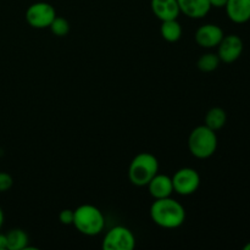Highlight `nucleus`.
<instances>
[{"label":"nucleus","instance_id":"3","mask_svg":"<svg viewBox=\"0 0 250 250\" xmlns=\"http://www.w3.org/2000/svg\"><path fill=\"white\" fill-rule=\"evenodd\" d=\"M159 172V161L151 153H139L128 166V178L132 185L146 187Z\"/></svg>","mask_w":250,"mask_h":250},{"label":"nucleus","instance_id":"24","mask_svg":"<svg viewBox=\"0 0 250 250\" xmlns=\"http://www.w3.org/2000/svg\"><path fill=\"white\" fill-rule=\"evenodd\" d=\"M243 249H244V250H250V242H249V243H247L246 246L243 247Z\"/></svg>","mask_w":250,"mask_h":250},{"label":"nucleus","instance_id":"16","mask_svg":"<svg viewBox=\"0 0 250 250\" xmlns=\"http://www.w3.org/2000/svg\"><path fill=\"white\" fill-rule=\"evenodd\" d=\"M227 114L222 107H211L205 115V126L211 128L212 131H219L226 125Z\"/></svg>","mask_w":250,"mask_h":250},{"label":"nucleus","instance_id":"14","mask_svg":"<svg viewBox=\"0 0 250 250\" xmlns=\"http://www.w3.org/2000/svg\"><path fill=\"white\" fill-rule=\"evenodd\" d=\"M160 33L166 42L176 43L182 37L183 29L177 20H168V21H163L160 27Z\"/></svg>","mask_w":250,"mask_h":250},{"label":"nucleus","instance_id":"15","mask_svg":"<svg viewBox=\"0 0 250 250\" xmlns=\"http://www.w3.org/2000/svg\"><path fill=\"white\" fill-rule=\"evenodd\" d=\"M7 249L9 250H23L27 248L29 237L26 231L22 229H12L7 232Z\"/></svg>","mask_w":250,"mask_h":250},{"label":"nucleus","instance_id":"18","mask_svg":"<svg viewBox=\"0 0 250 250\" xmlns=\"http://www.w3.org/2000/svg\"><path fill=\"white\" fill-rule=\"evenodd\" d=\"M51 33L56 37H65L67 36L68 32H70V23L66 19L63 17H58L56 16L54 19V21L51 22V24L49 26Z\"/></svg>","mask_w":250,"mask_h":250},{"label":"nucleus","instance_id":"5","mask_svg":"<svg viewBox=\"0 0 250 250\" xmlns=\"http://www.w3.org/2000/svg\"><path fill=\"white\" fill-rule=\"evenodd\" d=\"M55 17V9L53 5L46 1L33 2L26 10V21L32 28H49Z\"/></svg>","mask_w":250,"mask_h":250},{"label":"nucleus","instance_id":"17","mask_svg":"<svg viewBox=\"0 0 250 250\" xmlns=\"http://www.w3.org/2000/svg\"><path fill=\"white\" fill-rule=\"evenodd\" d=\"M220 60L219 55L214 53H207L203 54L199 59H198L197 66L202 72L209 73V72H214L217 67H219Z\"/></svg>","mask_w":250,"mask_h":250},{"label":"nucleus","instance_id":"4","mask_svg":"<svg viewBox=\"0 0 250 250\" xmlns=\"http://www.w3.org/2000/svg\"><path fill=\"white\" fill-rule=\"evenodd\" d=\"M189 153L197 159H209L217 149V136L215 131L205 125L192 129L188 137Z\"/></svg>","mask_w":250,"mask_h":250},{"label":"nucleus","instance_id":"8","mask_svg":"<svg viewBox=\"0 0 250 250\" xmlns=\"http://www.w3.org/2000/svg\"><path fill=\"white\" fill-rule=\"evenodd\" d=\"M243 41L237 34L224 36L222 41L217 45V55L225 63H232L241 58L243 53Z\"/></svg>","mask_w":250,"mask_h":250},{"label":"nucleus","instance_id":"22","mask_svg":"<svg viewBox=\"0 0 250 250\" xmlns=\"http://www.w3.org/2000/svg\"><path fill=\"white\" fill-rule=\"evenodd\" d=\"M7 249V239L6 234L0 233V250Z\"/></svg>","mask_w":250,"mask_h":250},{"label":"nucleus","instance_id":"9","mask_svg":"<svg viewBox=\"0 0 250 250\" xmlns=\"http://www.w3.org/2000/svg\"><path fill=\"white\" fill-rule=\"evenodd\" d=\"M224 29L215 23H205L195 32V42L199 46L205 49L216 48L224 38Z\"/></svg>","mask_w":250,"mask_h":250},{"label":"nucleus","instance_id":"23","mask_svg":"<svg viewBox=\"0 0 250 250\" xmlns=\"http://www.w3.org/2000/svg\"><path fill=\"white\" fill-rule=\"evenodd\" d=\"M2 225H4V211H2V209L0 208V229L2 227Z\"/></svg>","mask_w":250,"mask_h":250},{"label":"nucleus","instance_id":"1","mask_svg":"<svg viewBox=\"0 0 250 250\" xmlns=\"http://www.w3.org/2000/svg\"><path fill=\"white\" fill-rule=\"evenodd\" d=\"M149 214L154 224L166 229H178L186 221L185 207L171 197L155 199L151 204Z\"/></svg>","mask_w":250,"mask_h":250},{"label":"nucleus","instance_id":"6","mask_svg":"<svg viewBox=\"0 0 250 250\" xmlns=\"http://www.w3.org/2000/svg\"><path fill=\"white\" fill-rule=\"evenodd\" d=\"M102 247L104 250H132L136 247V237L127 227L115 226L105 234Z\"/></svg>","mask_w":250,"mask_h":250},{"label":"nucleus","instance_id":"11","mask_svg":"<svg viewBox=\"0 0 250 250\" xmlns=\"http://www.w3.org/2000/svg\"><path fill=\"white\" fill-rule=\"evenodd\" d=\"M150 7L161 22L177 20L181 14L177 0H150Z\"/></svg>","mask_w":250,"mask_h":250},{"label":"nucleus","instance_id":"10","mask_svg":"<svg viewBox=\"0 0 250 250\" xmlns=\"http://www.w3.org/2000/svg\"><path fill=\"white\" fill-rule=\"evenodd\" d=\"M148 190L149 194L154 198V199H163V198L171 197L175 190H173V183L172 178L167 175H163V173H156L150 182L148 183Z\"/></svg>","mask_w":250,"mask_h":250},{"label":"nucleus","instance_id":"2","mask_svg":"<svg viewBox=\"0 0 250 250\" xmlns=\"http://www.w3.org/2000/svg\"><path fill=\"white\" fill-rule=\"evenodd\" d=\"M75 211L73 226L84 236H97L105 227V217L100 209L92 204L80 205Z\"/></svg>","mask_w":250,"mask_h":250},{"label":"nucleus","instance_id":"19","mask_svg":"<svg viewBox=\"0 0 250 250\" xmlns=\"http://www.w3.org/2000/svg\"><path fill=\"white\" fill-rule=\"evenodd\" d=\"M14 185L11 175L7 172H0V193L7 192Z\"/></svg>","mask_w":250,"mask_h":250},{"label":"nucleus","instance_id":"12","mask_svg":"<svg viewBox=\"0 0 250 250\" xmlns=\"http://www.w3.org/2000/svg\"><path fill=\"white\" fill-rule=\"evenodd\" d=\"M177 2L180 11L189 19H203L211 10L209 0H177Z\"/></svg>","mask_w":250,"mask_h":250},{"label":"nucleus","instance_id":"20","mask_svg":"<svg viewBox=\"0 0 250 250\" xmlns=\"http://www.w3.org/2000/svg\"><path fill=\"white\" fill-rule=\"evenodd\" d=\"M73 217H75V211L71 209H65L59 214V220L62 225H72L73 224Z\"/></svg>","mask_w":250,"mask_h":250},{"label":"nucleus","instance_id":"13","mask_svg":"<svg viewBox=\"0 0 250 250\" xmlns=\"http://www.w3.org/2000/svg\"><path fill=\"white\" fill-rule=\"evenodd\" d=\"M225 9L234 23H246L250 20V0H229Z\"/></svg>","mask_w":250,"mask_h":250},{"label":"nucleus","instance_id":"21","mask_svg":"<svg viewBox=\"0 0 250 250\" xmlns=\"http://www.w3.org/2000/svg\"><path fill=\"white\" fill-rule=\"evenodd\" d=\"M211 7H216V9H221V7L226 6L229 0H209Z\"/></svg>","mask_w":250,"mask_h":250},{"label":"nucleus","instance_id":"7","mask_svg":"<svg viewBox=\"0 0 250 250\" xmlns=\"http://www.w3.org/2000/svg\"><path fill=\"white\" fill-rule=\"evenodd\" d=\"M173 190L177 194L190 195L200 187V176L197 170L192 167H182L173 173L172 177Z\"/></svg>","mask_w":250,"mask_h":250}]
</instances>
